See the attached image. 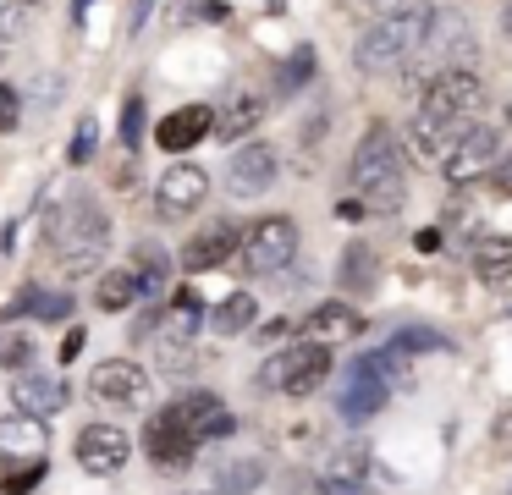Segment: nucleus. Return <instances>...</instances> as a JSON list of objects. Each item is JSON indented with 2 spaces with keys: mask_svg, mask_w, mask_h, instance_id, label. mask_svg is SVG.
I'll list each match as a JSON object with an SVG mask.
<instances>
[{
  "mask_svg": "<svg viewBox=\"0 0 512 495\" xmlns=\"http://www.w3.org/2000/svg\"><path fill=\"white\" fill-rule=\"evenodd\" d=\"M133 275H138V286H144V297H160V292H166V275H171L166 248H160V242H138Z\"/></svg>",
  "mask_w": 512,
  "mask_h": 495,
  "instance_id": "obj_25",
  "label": "nucleus"
},
{
  "mask_svg": "<svg viewBox=\"0 0 512 495\" xmlns=\"http://www.w3.org/2000/svg\"><path fill=\"white\" fill-rule=\"evenodd\" d=\"M490 182H496L501 193H512V154H507V160H496V171H490Z\"/></svg>",
  "mask_w": 512,
  "mask_h": 495,
  "instance_id": "obj_40",
  "label": "nucleus"
},
{
  "mask_svg": "<svg viewBox=\"0 0 512 495\" xmlns=\"http://www.w3.org/2000/svg\"><path fill=\"white\" fill-rule=\"evenodd\" d=\"M254 314H259V303H254V297H248V292H232V297H226V303L210 314V325L221 330V336H237V330H248V325H254Z\"/></svg>",
  "mask_w": 512,
  "mask_h": 495,
  "instance_id": "obj_28",
  "label": "nucleus"
},
{
  "mask_svg": "<svg viewBox=\"0 0 512 495\" xmlns=\"http://www.w3.org/2000/svg\"><path fill=\"white\" fill-rule=\"evenodd\" d=\"M78 352H83V330H72V336L61 341V358H78Z\"/></svg>",
  "mask_w": 512,
  "mask_h": 495,
  "instance_id": "obj_41",
  "label": "nucleus"
},
{
  "mask_svg": "<svg viewBox=\"0 0 512 495\" xmlns=\"http://www.w3.org/2000/svg\"><path fill=\"white\" fill-rule=\"evenodd\" d=\"M342 275H347V286H364L369 281V248H347Z\"/></svg>",
  "mask_w": 512,
  "mask_h": 495,
  "instance_id": "obj_36",
  "label": "nucleus"
},
{
  "mask_svg": "<svg viewBox=\"0 0 512 495\" xmlns=\"http://www.w3.org/2000/svg\"><path fill=\"white\" fill-rule=\"evenodd\" d=\"M507 127H512V105H507Z\"/></svg>",
  "mask_w": 512,
  "mask_h": 495,
  "instance_id": "obj_44",
  "label": "nucleus"
},
{
  "mask_svg": "<svg viewBox=\"0 0 512 495\" xmlns=\"http://www.w3.org/2000/svg\"><path fill=\"white\" fill-rule=\"evenodd\" d=\"M50 473L45 451H0V495H28Z\"/></svg>",
  "mask_w": 512,
  "mask_h": 495,
  "instance_id": "obj_20",
  "label": "nucleus"
},
{
  "mask_svg": "<svg viewBox=\"0 0 512 495\" xmlns=\"http://www.w3.org/2000/svg\"><path fill=\"white\" fill-rule=\"evenodd\" d=\"M144 451L160 462V468H188L193 451H199V435H193L171 407H160V413L149 418V429H144Z\"/></svg>",
  "mask_w": 512,
  "mask_h": 495,
  "instance_id": "obj_10",
  "label": "nucleus"
},
{
  "mask_svg": "<svg viewBox=\"0 0 512 495\" xmlns=\"http://www.w3.org/2000/svg\"><path fill=\"white\" fill-rule=\"evenodd\" d=\"M364 473H369V451L364 446H347L325 462V490L347 495V490H364Z\"/></svg>",
  "mask_w": 512,
  "mask_h": 495,
  "instance_id": "obj_23",
  "label": "nucleus"
},
{
  "mask_svg": "<svg viewBox=\"0 0 512 495\" xmlns=\"http://www.w3.org/2000/svg\"><path fill=\"white\" fill-rule=\"evenodd\" d=\"M501 33H507V39H512V0H507V6H501Z\"/></svg>",
  "mask_w": 512,
  "mask_h": 495,
  "instance_id": "obj_42",
  "label": "nucleus"
},
{
  "mask_svg": "<svg viewBox=\"0 0 512 495\" xmlns=\"http://www.w3.org/2000/svg\"><path fill=\"white\" fill-rule=\"evenodd\" d=\"M430 22H435V6H402V11H391V17L369 22L353 44L358 72H397V66H408L413 55L424 50Z\"/></svg>",
  "mask_w": 512,
  "mask_h": 495,
  "instance_id": "obj_2",
  "label": "nucleus"
},
{
  "mask_svg": "<svg viewBox=\"0 0 512 495\" xmlns=\"http://www.w3.org/2000/svg\"><path fill=\"white\" fill-rule=\"evenodd\" d=\"M17 121H23V99H17V88L0 83V132H17Z\"/></svg>",
  "mask_w": 512,
  "mask_h": 495,
  "instance_id": "obj_34",
  "label": "nucleus"
},
{
  "mask_svg": "<svg viewBox=\"0 0 512 495\" xmlns=\"http://www.w3.org/2000/svg\"><path fill=\"white\" fill-rule=\"evenodd\" d=\"M89 391L111 407H138L149 396V374L138 369L133 358H105L89 369Z\"/></svg>",
  "mask_w": 512,
  "mask_h": 495,
  "instance_id": "obj_9",
  "label": "nucleus"
},
{
  "mask_svg": "<svg viewBox=\"0 0 512 495\" xmlns=\"http://www.w3.org/2000/svg\"><path fill=\"white\" fill-rule=\"evenodd\" d=\"M171 413H177L199 440H226V435L237 429V418L226 413L221 396H210V391H188V396H177V402H171Z\"/></svg>",
  "mask_w": 512,
  "mask_h": 495,
  "instance_id": "obj_15",
  "label": "nucleus"
},
{
  "mask_svg": "<svg viewBox=\"0 0 512 495\" xmlns=\"http://www.w3.org/2000/svg\"><path fill=\"white\" fill-rule=\"evenodd\" d=\"M89 154H94V121H83L78 138H72V149H67V160H72V165H83Z\"/></svg>",
  "mask_w": 512,
  "mask_h": 495,
  "instance_id": "obj_38",
  "label": "nucleus"
},
{
  "mask_svg": "<svg viewBox=\"0 0 512 495\" xmlns=\"http://www.w3.org/2000/svg\"><path fill=\"white\" fill-rule=\"evenodd\" d=\"M34 363V341L23 330H0V369H28Z\"/></svg>",
  "mask_w": 512,
  "mask_h": 495,
  "instance_id": "obj_31",
  "label": "nucleus"
},
{
  "mask_svg": "<svg viewBox=\"0 0 512 495\" xmlns=\"http://www.w3.org/2000/svg\"><path fill=\"white\" fill-rule=\"evenodd\" d=\"M138 138H144V99H127V110H122V143L127 149H138Z\"/></svg>",
  "mask_w": 512,
  "mask_h": 495,
  "instance_id": "obj_33",
  "label": "nucleus"
},
{
  "mask_svg": "<svg viewBox=\"0 0 512 495\" xmlns=\"http://www.w3.org/2000/svg\"><path fill=\"white\" fill-rule=\"evenodd\" d=\"M292 253H298V226H292L287 215L254 220V226L243 231V242H237V264H243V275H276V270L292 264Z\"/></svg>",
  "mask_w": 512,
  "mask_h": 495,
  "instance_id": "obj_5",
  "label": "nucleus"
},
{
  "mask_svg": "<svg viewBox=\"0 0 512 495\" xmlns=\"http://www.w3.org/2000/svg\"><path fill=\"white\" fill-rule=\"evenodd\" d=\"M259 479H265V462H259V457H237V462H226V468H221V495H248V490H259Z\"/></svg>",
  "mask_w": 512,
  "mask_h": 495,
  "instance_id": "obj_30",
  "label": "nucleus"
},
{
  "mask_svg": "<svg viewBox=\"0 0 512 495\" xmlns=\"http://www.w3.org/2000/svg\"><path fill=\"white\" fill-rule=\"evenodd\" d=\"M12 402L17 413L28 418H50L67 407V380H56V374H23V380L12 385Z\"/></svg>",
  "mask_w": 512,
  "mask_h": 495,
  "instance_id": "obj_19",
  "label": "nucleus"
},
{
  "mask_svg": "<svg viewBox=\"0 0 512 495\" xmlns=\"http://www.w3.org/2000/svg\"><path fill=\"white\" fill-rule=\"evenodd\" d=\"M353 187L364 198V209L375 215H397L402 198H408V171H402V149L391 138V127H369L353 149Z\"/></svg>",
  "mask_w": 512,
  "mask_h": 495,
  "instance_id": "obj_1",
  "label": "nucleus"
},
{
  "mask_svg": "<svg viewBox=\"0 0 512 495\" xmlns=\"http://www.w3.org/2000/svg\"><path fill=\"white\" fill-rule=\"evenodd\" d=\"M237 242H243V237H237L232 220H210V226H204L199 237L188 242V248H182V270H193V275H199V270H215V264H226V259L237 253Z\"/></svg>",
  "mask_w": 512,
  "mask_h": 495,
  "instance_id": "obj_16",
  "label": "nucleus"
},
{
  "mask_svg": "<svg viewBox=\"0 0 512 495\" xmlns=\"http://www.w3.org/2000/svg\"><path fill=\"white\" fill-rule=\"evenodd\" d=\"M17 314H39V319H67V314H72V297H39L34 286H23V292H17V303L6 308V319H17Z\"/></svg>",
  "mask_w": 512,
  "mask_h": 495,
  "instance_id": "obj_29",
  "label": "nucleus"
},
{
  "mask_svg": "<svg viewBox=\"0 0 512 495\" xmlns=\"http://www.w3.org/2000/svg\"><path fill=\"white\" fill-rule=\"evenodd\" d=\"M149 11H155V0H133V6H127V28H144V22H149Z\"/></svg>",
  "mask_w": 512,
  "mask_h": 495,
  "instance_id": "obj_39",
  "label": "nucleus"
},
{
  "mask_svg": "<svg viewBox=\"0 0 512 495\" xmlns=\"http://www.w3.org/2000/svg\"><path fill=\"white\" fill-rule=\"evenodd\" d=\"M424 55H430L435 66H463L468 55H474V33H468V22L457 17V11H435L430 33H424Z\"/></svg>",
  "mask_w": 512,
  "mask_h": 495,
  "instance_id": "obj_14",
  "label": "nucleus"
},
{
  "mask_svg": "<svg viewBox=\"0 0 512 495\" xmlns=\"http://www.w3.org/2000/svg\"><path fill=\"white\" fill-rule=\"evenodd\" d=\"M276 149L270 143H248V149L232 154V165H226V193L232 198H259L270 182H276Z\"/></svg>",
  "mask_w": 512,
  "mask_h": 495,
  "instance_id": "obj_12",
  "label": "nucleus"
},
{
  "mask_svg": "<svg viewBox=\"0 0 512 495\" xmlns=\"http://www.w3.org/2000/svg\"><path fill=\"white\" fill-rule=\"evenodd\" d=\"M325 374H331V347L309 336V341H298V347H287L281 358H270L265 369H259V385L287 391V396H309L325 385Z\"/></svg>",
  "mask_w": 512,
  "mask_h": 495,
  "instance_id": "obj_4",
  "label": "nucleus"
},
{
  "mask_svg": "<svg viewBox=\"0 0 512 495\" xmlns=\"http://www.w3.org/2000/svg\"><path fill=\"white\" fill-rule=\"evenodd\" d=\"M138 297H144V286H138L133 270H111L100 275V286H94V303L105 308V314H122V308H133Z\"/></svg>",
  "mask_w": 512,
  "mask_h": 495,
  "instance_id": "obj_24",
  "label": "nucleus"
},
{
  "mask_svg": "<svg viewBox=\"0 0 512 495\" xmlns=\"http://www.w3.org/2000/svg\"><path fill=\"white\" fill-rule=\"evenodd\" d=\"M210 132H215V110L210 105H182L155 127V138H160V149L182 154V149H193V143H204Z\"/></svg>",
  "mask_w": 512,
  "mask_h": 495,
  "instance_id": "obj_17",
  "label": "nucleus"
},
{
  "mask_svg": "<svg viewBox=\"0 0 512 495\" xmlns=\"http://www.w3.org/2000/svg\"><path fill=\"white\" fill-rule=\"evenodd\" d=\"M468 127H474V121H463V116H435V110H419L413 127H408V143H413L419 160L446 165V160H452V149L468 138Z\"/></svg>",
  "mask_w": 512,
  "mask_h": 495,
  "instance_id": "obj_8",
  "label": "nucleus"
},
{
  "mask_svg": "<svg viewBox=\"0 0 512 495\" xmlns=\"http://www.w3.org/2000/svg\"><path fill=\"white\" fill-rule=\"evenodd\" d=\"M474 270L479 281H490L496 292H512V242H485L474 253Z\"/></svg>",
  "mask_w": 512,
  "mask_h": 495,
  "instance_id": "obj_26",
  "label": "nucleus"
},
{
  "mask_svg": "<svg viewBox=\"0 0 512 495\" xmlns=\"http://www.w3.org/2000/svg\"><path fill=\"white\" fill-rule=\"evenodd\" d=\"M479 105H485V83H479L468 66H446V72H435L430 83H424V99H419V110H435V116H463V121H474Z\"/></svg>",
  "mask_w": 512,
  "mask_h": 495,
  "instance_id": "obj_6",
  "label": "nucleus"
},
{
  "mask_svg": "<svg viewBox=\"0 0 512 495\" xmlns=\"http://www.w3.org/2000/svg\"><path fill=\"white\" fill-rule=\"evenodd\" d=\"M204 198H210V176H204V165H171V171L155 182V204H160L166 220L193 215Z\"/></svg>",
  "mask_w": 512,
  "mask_h": 495,
  "instance_id": "obj_11",
  "label": "nucleus"
},
{
  "mask_svg": "<svg viewBox=\"0 0 512 495\" xmlns=\"http://www.w3.org/2000/svg\"><path fill=\"white\" fill-rule=\"evenodd\" d=\"M23 6H45V0H23Z\"/></svg>",
  "mask_w": 512,
  "mask_h": 495,
  "instance_id": "obj_43",
  "label": "nucleus"
},
{
  "mask_svg": "<svg viewBox=\"0 0 512 495\" xmlns=\"http://www.w3.org/2000/svg\"><path fill=\"white\" fill-rule=\"evenodd\" d=\"M50 242L61 248V259H67L72 270H83V264H94L105 253L111 220H105V209H94L89 198H78V204H67L56 220H50Z\"/></svg>",
  "mask_w": 512,
  "mask_h": 495,
  "instance_id": "obj_3",
  "label": "nucleus"
},
{
  "mask_svg": "<svg viewBox=\"0 0 512 495\" xmlns=\"http://www.w3.org/2000/svg\"><path fill=\"white\" fill-rule=\"evenodd\" d=\"M309 77H314V50H309V44H298V50H292V61L281 66V94H298Z\"/></svg>",
  "mask_w": 512,
  "mask_h": 495,
  "instance_id": "obj_32",
  "label": "nucleus"
},
{
  "mask_svg": "<svg viewBox=\"0 0 512 495\" xmlns=\"http://www.w3.org/2000/svg\"><path fill=\"white\" fill-rule=\"evenodd\" d=\"M397 341H402L408 352H441V347H446L435 330H397Z\"/></svg>",
  "mask_w": 512,
  "mask_h": 495,
  "instance_id": "obj_35",
  "label": "nucleus"
},
{
  "mask_svg": "<svg viewBox=\"0 0 512 495\" xmlns=\"http://www.w3.org/2000/svg\"><path fill=\"white\" fill-rule=\"evenodd\" d=\"M23 33V0H0V39Z\"/></svg>",
  "mask_w": 512,
  "mask_h": 495,
  "instance_id": "obj_37",
  "label": "nucleus"
},
{
  "mask_svg": "<svg viewBox=\"0 0 512 495\" xmlns=\"http://www.w3.org/2000/svg\"><path fill=\"white\" fill-rule=\"evenodd\" d=\"M199 319H204L199 297H193V292H177V297H171V308H166V319H160V336L193 341V330H199Z\"/></svg>",
  "mask_w": 512,
  "mask_h": 495,
  "instance_id": "obj_27",
  "label": "nucleus"
},
{
  "mask_svg": "<svg viewBox=\"0 0 512 495\" xmlns=\"http://www.w3.org/2000/svg\"><path fill=\"white\" fill-rule=\"evenodd\" d=\"M72 457H78L83 473L105 479V473H122V462L133 457V440H127V429H116V424H89V429H78Z\"/></svg>",
  "mask_w": 512,
  "mask_h": 495,
  "instance_id": "obj_7",
  "label": "nucleus"
},
{
  "mask_svg": "<svg viewBox=\"0 0 512 495\" xmlns=\"http://www.w3.org/2000/svg\"><path fill=\"white\" fill-rule=\"evenodd\" d=\"M259 121H265V99H259V94H237L232 105L215 116V138H221V143H237L243 132H254Z\"/></svg>",
  "mask_w": 512,
  "mask_h": 495,
  "instance_id": "obj_21",
  "label": "nucleus"
},
{
  "mask_svg": "<svg viewBox=\"0 0 512 495\" xmlns=\"http://www.w3.org/2000/svg\"><path fill=\"white\" fill-rule=\"evenodd\" d=\"M353 330H358V314L347 303H320L303 319V336H314V341H347Z\"/></svg>",
  "mask_w": 512,
  "mask_h": 495,
  "instance_id": "obj_22",
  "label": "nucleus"
},
{
  "mask_svg": "<svg viewBox=\"0 0 512 495\" xmlns=\"http://www.w3.org/2000/svg\"><path fill=\"white\" fill-rule=\"evenodd\" d=\"M496 149H501V138L474 121V127H468V138L452 149V160L441 165L446 182H479V176H490V171H496Z\"/></svg>",
  "mask_w": 512,
  "mask_h": 495,
  "instance_id": "obj_13",
  "label": "nucleus"
},
{
  "mask_svg": "<svg viewBox=\"0 0 512 495\" xmlns=\"http://www.w3.org/2000/svg\"><path fill=\"white\" fill-rule=\"evenodd\" d=\"M386 391H391V385L380 380V374H369L364 363H353L347 385L336 391V407H342V418H375L380 407H386Z\"/></svg>",
  "mask_w": 512,
  "mask_h": 495,
  "instance_id": "obj_18",
  "label": "nucleus"
}]
</instances>
